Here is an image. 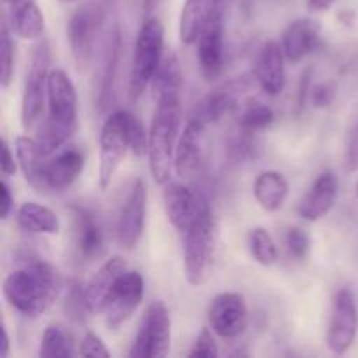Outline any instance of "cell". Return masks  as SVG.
I'll return each instance as SVG.
<instances>
[{
  "label": "cell",
  "instance_id": "9a60e30c",
  "mask_svg": "<svg viewBox=\"0 0 358 358\" xmlns=\"http://www.w3.org/2000/svg\"><path fill=\"white\" fill-rule=\"evenodd\" d=\"M205 129L206 122L201 119L192 117L185 124L180 138L175 149V173L180 178H191L198 171L203 161V147H205Z\"/></svg>",
  "mask_w": 358,
  "mask_h": 358
},
{
  "label": "cell",
  "instance_id": "83f0119b",
  "mask_svg": "<svg viewBox=\"0 0 358 358\" xmlns=\"http://www.w3.org/2000/svg\"><path fill=\"white\" fill-rule=\"evenodd\" d=\"M10 17H13L14 31L24 41H35L44 34V14L38 9L35 0H21L10 6Z\"/></svg>",
  "mask_w": 358,
  "mask_h": 358
},
{
  "label": "cell",
  "instance_id": "f546056e",
  "mask_svg": "<svg viewBox=\"0 0 358 358\" xmlns=\"http://www.w3.org/2000/svg\"><path fill=\"white\" fill-rule=\"evenodd\" d=\"M152 100H161L166 96H180L182 91V70L177 56L170 55L163 59V63L157 69L152 83Z\"/></svg>",
  "mask_w": 358,
  "mask_h": 358
},
{
  "label": "cell",
  "instance_id": "d4e9b609",
  "mask_svg": "<svg viewBox=\"0 0 358 358\" xmlns=\"http://www.w3.org/2000/svg\"><path fill=\"white\" fill-rule=\"evenodd\" d=\"M254 196L266 212H280L289 198V182L278 171H262L254 182Z\"/></svg>",
  "mask_w": 358,
  "mask_h": 358
},
{
  "label": "cell",
  "instance_id": "44dd1931",
  "mask_svg": "<svg viewBox=\"0 0 358 358\" xmlns=\"http://www.w3.org/2000/svg\"><path fill=\"white\" fill-rule=\"evenodd\" d=\"M285 52L276 42H266L259 51L255 63V79L261 84L262 91L271 96H276L283 91L287 83L285 76Z\"/></svg>",
  "mask_w": 358,
  "mask_h": 358
},
{
  "label": "cell",
  "instance_id": "f35d334b",
  "mask_svg": "<svg viewBox=\"0 0 358 358\" xmlns=\"http://www.w3.org/2000/svg\"><path fill=\"white\" fill-rule=\"evenodd\" d=\"M189 357H203V358H215L219 357V348H217L215 338H213L210 329H203L196 339L194 346L189 352Z\"/></svg>",
  "mask_w": 358,
  "mask_h": 358
},
{
  "label": "cell",
  "instance_id": "5b68a950",
  "mask_svg": "<svg viewBox=\"0 0 358 358\" xmlns=\"http://www.w3.org/2000/svg\"><path fill=\"white\" fill-rule=\"evenodd\" d=\"M164 28L157 17H145L136 34L135 52H133L131 73H129L128 94L129 100H138L152 83L157 69L163 63Z\"/></svg>",
  "mask_w": 358,
  "mask_h": 358
},
{
  "label": "cell",
  "instance_id": "6da1fadb",
  "mask_svg": "<svg viewBox=\"0 0 358 358\" xmlns=\"http://www.w3.org/2000/svg\"><path fill=\"white\" fill-rule=\"evenodd\" d=\"M62 280L49 262L30 259L3 280L2 292L10 308L24 317L35 318L45 313L58 297Z\"/></svg>",
  "mask_w": 358,
  "mask_h": 358
},
{
  "label": "cell",
  "instance_id": "5bb4252c",
  "mask_svg": "<svg viewBox=\"0 0 358 358\" xmlns=\"http://www.w3.org/2000/svg\"><path fill=\"white\" fill-rule=\"evenodd\" d=\"M198 56L201 73L206 80L220 76L224 65V23L222 9L212 14L198 38Z\"/></svg>",
  "mask_w": 358,
  "mask_h": 358
},
{
  "label": "cell",
  "instance_id": "4316f807",
  "mask_svg": "<svg viewBox=\"0 0 358 358\" xmlns=\"http://www.w3.org/2000/svg\"><path fill=\"white\" fill-rule=\"evenodd\" d=\"M16 220L21 229L35 234H58L62 227L58 215L52 210L34 201L23 203L20 206Z\"/></svg>",
  "mask_w": 358,
  "mask_h": 358
},
{
  "label": "cell",
  "instance_id": "52a82bcc",
  "mask_svg": "<svg viewBox=\"0 0 358 358\" xmlns=\"http://www.w3.org/2000/svg\"><path fill=\"white\" fill-rule=\"evenodd\" d=\"M107 16L105 0H91L86 6L79 7L66 24V37L73 59L79 66H86L93 56L94 41L100 31L101 23Z\"/></svg>",
  "mask_w": 358,
  "mask_h": 358
},
{
  "label": "cell",
  "instance_id": "ab89813d",
  "mask_svg": "<svg viewBox=\"0 0 358 358\" xmlns=\"http://www.w3.org/2000/svg\"><path fill=\"white\" fill-rule=\"evenodd\" d=\"M79 355L80 357H101L108 358L110 352L107 350L105 343L101 341V338H98L93 332H86V336L83 338L79 345Z\"/></svg>",
  "mask_w": 358,
  "mask_h": 358
},
{
  "label": "cell",
  "instance_id": "836d02e7",
  "mask_svg": "<svg viewBox=\"0 0 358 358\" xmlns=\"http://www.w3.org/2000/svg\"><path fill=\"white\" fill-rule=\"evenodd\" d=\"M257 133L245 131L238 126L236 133H233L227 143V156L233 159L234 163H243V161L254 159L255 154L259 152L257 140H255Z\"/></svg>",
  "mask_w": 358,
  "mask_h": 358
},
{
  "label": "cell",
  "instance_id": "f1b7e54d",
  "mask_svg": "<svg viewBox=\"0 0 358 358\" xmlns=\"http://www.w3.org/2000/svg\"><path fill=\"white\" fill-rule=\"evenodd\" d=\"M121 30L115 27L112 30L110 37H108L107 49H105L103 56V66H101V80H100V94H98V103H100L101 110L108 107V101L112 98V91H114L115 77H117L119 69V58H121Z\"/></svg>",
  "mask_w": 358,
  "mask_h": 358
},
{
  "label": "cell",
  "instance_id": "681fc988",
  "mask_svg": "<svg viewBox=\"0 0 358 358\" xmlns=\"http://www.w3.org/2000/svg\"><path fill=\"white\" fill-rule=\"evenodd\" d=\"M355 194H357V198H358V180H357V184H355Z\"/></svg>",
  "mask_w": 358,
  "mask_h": 358
},
{
  "label": "cell",
  "instance_id": "7402d4cb",
  "mask_svg": "<svg viewBox=\"0 0 358 358\" xmlns=\"http://www.w3.org/2000/svg\"><path fill=\"white\" fill-rule=\"evenodd\" d=\"M48 154L41 147L37 140L30 136H17L16 138V159L23 171L24 180L28 182L30 187H34L37 192H48V178H45V170L48 163L45 161Z\"/></svg>",
  "mask_w": 358,
  "mask_h": 358
},
{
  "label": "cell",
  "instance_id": "1f68e13d",
  "mask_svg": "<svg viewBox=\"0 0 358 358\" xmlns=\"http://www.w3.org/2000/svg\"><path fill=\"white\" fill-rule=\"evenodd\" d=\"M273 121H275V112L271 110V107L252 98V100L247 101L245 110L241 112L240 124L238 126L245 131L259 133L268 128V126H271Z\"/></svg>",
  "mask_w": 358,
  "mask_h": 358
},
{
  "label": "cell",
  "instance_id": "9c48e42d",
  "mask_svg": "<svg viewBox=\"0 0 358 358\" xmlns=\"http://www.w3.org/2000/svg\"><path fill=\"white\" fill-rule=\"evenodd\" d=\"M129 149L126 110H115L107 117L100 133V189L107 191Z\"/></svg>",
  "mask_w": 358,
  "mask_h": 358
},
{
  "label": "cell",
  "instance_id": "2e32d148",
  "mask_svg": "<svg viewBox=\"0 0 358 358\" xmlns=\"http://www.w3.org/2000/svg\"><path fill=\"white\" fill-rule=\"evenodd\" d=\"M126 273V262L122 257H112L94 273L93 278L84 287L86 304L90 315L105 313L107 304L114 294L115 285Z\"/></svg>",
  "mask_w": 358,
  "mask_h": 358
},
{
  "label": "cell",
  "instance_id": "ba28073f",
  "mask_svg": "<svg viewBox=\"0 0 358 358\" xmlns=\"http://www.w3.org/2000/svg\"><path fill=\"white\" fill-rule=\"evenodd\" d=\"M49 65H51V48L45 41L38 42L31 52L30 65L24 77L23 98H21V124L31 128L38 119L44 105V91H48Z\"/></svg>",
  "mask_w": 358,
  "mask_h": 358
},
{
  "label": "cell",
  "instance_id": "60d3db41",
  "mask_svg": "<svg viewBox=\"0 0 358 358\" xmlns=\"http://www.w3.org/2000/svg\"><path fill=\"white\" fill-rule=\"evenodd\" d=\"M336 96V87L332 83H322L311 93V103L317 108H327Z\"/></svg>",
  "mask_w": 358,
  "mask_h": 358
},
{
  "label": "cell",
  "instance_id": "7bdbcfd3",
  "mask_svg": "<svg viewBox=\"0 0 358 358\" xmlns=\"http://www.w3.org/2000/svg\"><path fill=\"white\" fill-rule=\"evenodd\" d=\"M16 161H14L13 152H10V147L6 140H2V159H0V171H2V177H10V175L16 173Z\"/></svg>",
  "mask_w": 358,
  "mask_h": 358
},
{
  "label": "cell",
  "instance_id": "e0dca14e",
  "mask_svg": "<svg viewBox=\"0 0 358 358\" xmlns=\"http://www.w3.org/2000/svg\"><path fill=\"white\" fill-rule=\"evenodd\" d=\"M201 196L194 194L187 185L180 182H168L164 184L163 203L168 220L178 233H185L194 222L199 212Z\"/></svg>",
  "mask_w": 358,
  "mask_h": 358
},
{
  "label": "cell",
  "instance_id": "e575fe53",
  "mask_svg": "<svg viewBox=\"0 0 358 358\" xmlns=\"http://www.w3.org/2000/svg\"><path fill=\"white\" fill-rule=\"evenodd\" d=\"M66 317L76 322H84V315L90 313L86 304V294H84V285L77 280H70L65 292V303H63Z\"/></svg>",
  "mask_w": 358,
  "mask_h": 358
},
{
  "label": "cell",
  "instance_id": "c3c4849f",
  "mask_svg": "<svg viewBox=\"0 0 358 358\" xmlns=\"http://www.w3.org/2000/svg\"><path fill=\"white\" fill-rule=\"evenodd\" d=\"M3 2H7V3H10V6H14V3L21 2V0H3Z\"/></svg>",
  "mask_w": 358,
  "mask_h": 358
},
{
  "label": "cell",
  "instance_id": "74e56055",
  "mask_svg": "<svg viewBox=\"0 0 358 358\" xmlns=\"http://www.w3.org/2000/svg\"><path fill=\"white\" fill-rule=\"evenodd\" d=\"M285 247L290 257L296 261H304L310 254L311 240L306 231L299 229V227H290L285 234Z\"/></svg>",
  "mask_w": 358,
  "mask_h": 358
},
{
  "label": "cell",
  "instance_id": "ac0fdd59",
  "mask_svg": "<svg viewBox=\"0 0 358 358\" xmlns=\"http://www.w3.org/2000/svg\"><path fill=\"white\" fill-rule=\"evenodd\" d=\"M252 86L250 79L247 77H240L226 83L224 86L217 87L212 93L206 94L196 107L194 115L192 117L201 119L203 122H217L224 117L226 114L233 112L236 108V98L240 96L243 91H247Z\"/></svg>",
  "mask_w": 358,
  "mask_h": 358
},
{
  "label": "cell",
  "instance_id": "d6986e66",
  "mask_svg": "<svg viewBox=\"0 0 358 358\" xmlns=\"http://www.w3.org/2000/svg\"><path fill=\"white\" fill-rule=\"evenodd\" d=\"M339 191V180L332 171H324L311 185L310 192L304 196L299 205V215L304 220L317 222L325 219L336 205Z\"/></svg>",
  "mask_w": 358,
  "mask_h": 358
},
{
  "label": "cell",
  "instance_id": "f6af8a7d",
  "mask_svg": "<svg viewBox=\"0 0 358 358\" xmlns=\"http://www.w3.org/2000/svg\"><path fill=\"white\" fill-rule=\"evenodd\" d=\"M310 77L311 72H304L303 80H301V87H299V101H297V110H303L304 103H306V96H308V86H310Z\"/></svg>",
  "mask_w": 358,
  "mask_h": 358
},
{
  "label": "cell",
  "instance_id": "8d00e7d4",
  "mask_svg": "<svg viewBox=\"0 0 358 358\" xmlns=\"http://www.w3.org/2000/svg\"><path fill=\"white\" fill-rule=\"evenodd\" d=\"M126 129H128L129 149L133 150L135 156H143L149 152V133L145 131L138 117L126 110Z\"/></svg>",
  "mask_w": 358,
  "mask_h": 358
},
{
  "label": "cell",
  "instance_id": "8992f818",
  "mask_svg": "<svg viewBox=\"0 0 358 358\" xmlns=\"http://www.w3.org/2000/svg\"><path fill=\"white\" fill-rule=\"evenodd\" d=\"M171 318L163 301H156L147 308L138 332L133 341L131 358H161L170 353Z\"/></svg>",
  "mask_w": 358,
  "mask_h": 358
},
{
  "label": "cell",
  "instance_id": "4dcf8cb0",
  "mask_svg": "<svg viewBox=\"0 0 358 358\" xmlns=\"http://www.w3.org/2000/svg\"><path fill=\"white\" fill-rule=\"evenodd\" d=\"M248 245H250L252 257L264 268H271L278 261V248H276L275 240L264 227H255L250 231L248 236Z\"/></svg>",
  "mask_w": 358,
  "mask_h": 358
},
{
  "label": "cell",
  "instance_id": "3957f363",
  "mask_svg": "<svg viewBox=\"0 0 358 358\" xmlns=\"http://www.w3.org/2000/svg\"><path fill=\"white\" fill-rule=\"evenodd\" d=\"M180 119V96H166L156 100V110H154L152 122H150L149 128V152H147V156H149L150 175L159 185L170 182Z\"/></svg>",
  "mask_w": 358,
  "mask_h": 358
},
{
  "label": "cell",
  "instance_id": "4fadbf2b",
  "mask_svg": "<svg viewBox=\"0 0 358 358\" xmlns=\"http://www.w3.org/2000/svg\"><path fill=\"white\" fill-rule=\"evenodd\" d=\"M147 217V185L142 178H136L131 185L128 199L121 210L117 224L119 243L126 250H133L143 234Z\"/></svg>",
  "mask_w": 358,
  "mask_h": 358
},
{
  "label": "cell",
  "instance_id": "277c9868",
  "mask_svg": "<svg viewBox=\"0 0 358 358\" xmlns=\"http://www.w3.org/2000/svg\"><path fill=\"white\" fill-rule=\"evenodd\" d=\"M184 271L189 285H205L212 273L217 248V224L208 201L201 196L194 222L184 233Z\"/></svg>",
  "mask_w": 358,
  "mask_h": 358
},
{
  "label": "cell",
  "instance_id": "f907efd6",
  "mask_svg": "<svg viewBox=\"0 0 358 358\" xmlns=\"http://www.w3.org/2000/svg\"><path fill=\"white\" fill-rule=\"evenodd\" d=\"M63 2H76V0H63Z\"/></svg>",
  "mask_w": 358,
  "mask_h": 358
},
{
  "label": "cell",
  "instance_id": "484cf974",
  "mask_svg": "<svg viewBox=\"0 0 358 358\" xmlns=\"http://www.w3.org/2000/svg\"><path fill=\"white\" fill-rule=\"evenodd\" d=\"M77 248L80 257L86 261L100 257L103 252V231L100 222L91 212L84 208H77Z\"/></svg>",
  "mask_w": 358,
  "mask_h": 358
},
{
  "label": "cell",
  "instance_id": "ee69618b",
  "mask_svg": "<svg viewBox=\"0 0 358 358\" xmlns=\"http://www.w3.org/2000/svg\"><path fill=\"white\" fill-rule=\"evenodd\" d=\"M0 196H2V201H0V219L6 220L14 205L13 194H10V187L6 182V177L2 178V184H0Z\"/></svg>",
  "mask_w": 358,
  "mask_h": 358
},
{
  "label": "cell",
  "instance_id": "bcb514c9",
  "mask_svg": "<svg viewBox=\"0 0 358 358\" xmlns=\"http://www.w3.org/2000/svg\"><path fill=\"white\" fill-rule=\"evenodd\" d=\"M336 3V0H308V9L311 13H325Z\"/></svg>",
  "mask_w": 358,
  "mask_h": 358
},
{
  "label": "cell",
  "instance_id": "7dc6e473",
  "mask_svg": "<svg viewBox=\"0 0 358 358\" xmlns=\"http://www.w3.org/2000/svg\"><path fill=\"white\" fill-rule=\"evenodd\" d=\"M9 350H10V341H9V336H7V329L2 327V353H0V357L2 358L9 357Z\"/></svg>",
  "mask_w": 358,
  "mask_h": 358
},
{
  "label": "cell",
  "instance_id": "8fae6325",
  "mask_svg": "<svg viewBox=\"0 0 358 358\" xmlns=\"http://www.w3.org/2000/svg\"><path fill=\"white\" fill-rule=\"evenodd\" d=\"M145 282L143 276L136 271H126L115 285L114 294L105 310V322L110 331H119L129 318L135 315L143 301Z\"/></svg>",
  "mask_w": 358,
  "mask_h": 358
},
{
  "label": "cell",
  "instance_id": "cb8c5ba5",
  "mask_svg": "<svg viewBox=\"0 0 358 358\" xmlns=\"http://www.w3.org/2000/svg\"><path fill=\"white\" fill-rule=\"evenodd\" d=\"M84 170V156L80 150L69 149L59 152L48 163L45 178L49 191H63L79 178Z\"/></svg>",
  "mask_w": 358,
  "mask_h": 358
},
{
  "label": "cell",
  "instance_id": "d590c367",
  "mask_svg": "<svg viewBox=\"0 0 358 358\" xmlns=\"http://www.w3.org/2000/svg\"><path fill=\"white\" fill-rule=\"evenodd\" d=\"M0 65H2V72H0V84L2 87H9L14 77V42L10 38L9 28L7 23L2 24V38H0Z\"/></svg>",
  "mask_w": 358,
  "mask_h": 358
},
{
  "label": "cell",
  "instance_id": "d6a6232c",
  "mask_svg": "<svg viewBox=\"0 0 358 358\" xmlns=\"http://www.w3.org/2000/svg\"><path fill=\"white\" fill-rule=\"evenodd\" d=\"M41 358H69L72 357V348H70L69 338L65 331L59 325L52 324L44 331L41 341V350H38Z\"/></svg>",
  "mask_w": 358,
  "mask_h": 358
},
{
  "label": "cell",
  "instance_id": "603a6c76",
  "mask_svg": "<svg viewBox=\"0 0 358 358\" xmlns=\"http://www.w3.org/2000/svg\"><path fill=\"white\" fill-rule=\"evenodd\" d=\"M220 9L222 0H185L178 23V37L182 44H194L212 14Z\"/></svg>",
  "mask_w": 358,
  "mask_h": 358
},
{
  "label": "cell",
  "instance_id": "b9f144b4",
  "mask_svg": "<svg viewBox=\"0 0 358 358\" xmlns=\"http://www.w3.org/2000/svg\"><path fill=\"white\" fill-rule=\"evenodd\" d=\"M345 168L348 173H357L358 171V122L350 135L348 147H346Z\"/></svg>",
  "mask_w": 358,
  "mask_h": 358
},
{
  "label": "cell",
  "instance_id": "ffe728a7",
  "mask_svg": "<svg viewBox=\"0 0 358 358\" xmlns=\"http://www.w3.org/2000/svg\"><path fill=\"white\" fill-rule=\"evenodd\" d=\"M322 27L317 20L301 17L292 21L283 31L282 48L290 63H299L320 45Z\"/></svg>",
  "mask_w": 358,
  "mask_h": 358
},
{
  "label": "cell",
  "instance_id": "7c38bea8",
  "mask_svg": "<svg viewBox=\"0 0 358 358\" xmlns=\"http://www.w3.org/2000/svg\"><path fill=\"white\" fill-rule=\"evenodd\" d=\"M210 329L224 339L238 338L247 329V301L241 294L224 292L212 301L208 310Z\"/></svg>",
  "mask_w": 358,
  "mask_h": 358
},
{
  "label": "cell",
  "instance_id": "7a4b0ae2",
  "mask_svg": "<svg viewBox=\"0 0 358 358\" xmlns=\"http://www.w3.org/2000/svg\"><path fill=\"white\" fill-rule=\"evenodd\" d=\"M48 108L49 114L38 131L37 142L44 152L51 154L65 145L79 124V98L76 84L65 70L55 69L48 77Z\"/></svg>",
  "mask_w": 358,
  "mask_h": 358
},
{
  "label": "cell",
  "instance_id": "30bf717a",
  "mask_svg": "<svg viewBox=\"0 0 358 358\" xmlns=\"http://www.w3.org/2000/svg\"><path fill=\"white\" fill-rule=\"evenodd\" d=\"M358 334V308L350 289H341L334 297L327 327V346L336 355L348 352Z\"/></svg>",
  "mask_w": 358,
  "mask_h": 358
}]
</instances>
